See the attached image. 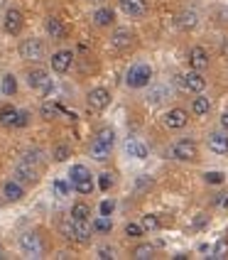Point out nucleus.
Masks as SVG:
<instances>
[{"mask_svg": "<svg viewBox=\"0 0 228 260\" xmlns=\"http://www.w3.org/2000/svg\"><path fill=\"white\" fill-rule=\"evenodd\" d=\"M125 150H128L130 157H135V159H145V157H147V147H145L143 143H138V140H128Z\"/></svg>", "mask_w": 228, "mask_h": 260, "instance_id": "obj_21", "label": "nucleus"}, {"mask_svg": "<svg viewBox=\"0 0 228 260\" xmlns=\"http://www.w3.org/2000/svg\"><path fill=\"white\" fill-rule=\"evenodd\" d=\"M133 32H130L128 27H118L113 32V37H111V42H113V47H118V49H128L130 44H133Z\"/></svg>", "mask_w": 228, "mask_h": 260, "instance_id": "obj_14", "label": "nucleus"}, {"mask_svg": "<svg viewBox=\"0 0 228 260\" xmlns=\"http://www.w3.org/2000/svg\"><path fill=\"white\" fill-rule=\"evenodd\" d=\"M150 79H152V69H150V64H135V67H130L128 74H125V84L130 88H143L150 84Z\"/></svg>", "mask_w": 228, "mask_h": 260, "instance_id": "obj_2", "label": "nucleus"}, {"mask_svg": "<svg viewBox=\"0 0 228 260\" xmlns=\"http://www.w3.org/2000/svg\"><path fill=\"white\" fill-rule=\"evenodd\" d=\"M226 255H228V241H226V238H221V241L216 243V248H214V255H211V258L221 260V258H226Z\"/></svg>", "mask_w": 228, "mask_h": 260, "instance_id": "obj_32", "label": "nucleus"}, {"mask_svg": "<svg viewBox=\"0 0 228 260\" xmlns=\"http://www.w3.org/2000/svg\"><path fill=\"white\" fill-rule=\"evenodd\" d=\"M0 258H3V246H0Z\"/></svg>", "mask_w": 228, "mask_h": 260, "instance_id": "obj_47", "label": "nucleus"}, {"mask_svg": "<svg viewBox=\"0 0 228 260\" xmlns=\"http://www.w3.org/2000/svg\"><path fill=\"white\" fill-rule=\"evenodd\" d=\"M143 223H128L125 226V236H130V238H140L143 236Z\"/></svg>", "mask_w": 228, "mask_h": 260, "instance_id": "obj_36", "label": "nucleus"}, {"mask_svg": "<svg viewBox=\"0 0 228 260\" xmlns=\"http://www.w3.org/2000/svg\"><path fill=\"white\" fill-rule=\"evenodd\" d=\"M115 209V204L111 199H106V202H101V216H111Z\"/></svg>", "mask_w": 228, "mask_h": 260, "instance_id": "obj_41", "label": "nucleus"}, {"mask_svg": "<svg viewBox=\"0 0 228 260\" xmlns=\"http://www.w3.org/2000/svg\"><path fill=\"white\" fill-rule=\"evenodd\" d=\"M15 91H17L15 76L13 74H5V76H3V93H5V96H15Z\"/></svg>", "mask_w": 228, "mask_h": 260, "instance_id": "obj_26", "label": "nucleus"}, {"mask_svg": "<svg viewBox=\"0 0 228 260\" xmlns=\"http://www.w3.org/2000/svg\"><path fill=\"white\" fill-rule=\"evenodd\" d=\"M3 197H5L8 202H20V199L25 197V189H22V184H20L17 179L5 182V187H3Z\"/></svg>", "mask_w": 228, "mask_h": 260, "instance_id": "obj_16", "label": "nucleus"}, {"mask_svg": "<svg viewBox=\"0 0 228 260\" xmlns=\"http://www.w3.org/2000/svg\"><path fill=\"white\" fill-rule=\"evenodd\" d=\"M113 229V223H111V216H99L93 221V231H111Z\"/></svg>", "mask_w": 228, "mask_h": 260, "instance_id": "obj_29", "label": "nucleus"}, {"mask_svg": "<svg viewBox=\"0 0 228 260\" xmlns=\"http://www.w3.org/2000/svg\"><path fill=\"white\" fill-rule=\"evenodd\" d=\"M54 191H57V197H67V194H69V184H67L64 179H57V182H54Z\"/></svg>", "mask_w": 228, "mask_h": 260, "instance_id": "obj_40", "label": "nucleus"}, {"mask_svg": "<svg viewBox=\"0 0 228 260\" xmlns=\"http://www.w3.org/2000/svg\"><path fill=\"white\" fill-rule=\"evenodd\" d=\"M91 216V209L86 206V204H74L72 206V218H76V221H81V218H88Z\"/></svg>", "mask_w": 228, "mask_h": 260, "instance_id": "obj_27", "label": "nucleus"}, {"mask_svg": "<svg viewBox=\"0 0 228 260\" xmlns=\"http://www.w3.org/2000/svg\"><path fill=\"white\" fill-rule=\"evenodd\" d=\"M197 22H199V17H197V13H182L179 15V27L182 29H194L197 27Z\"/></svg>", "mask_w": 228, "mask_h": 260, "instance_id": "obj_24", "label": "nucleus"}, {"mask_svg": "<svg viewBox=\"0 0 228 260\" xmlns=\"http://www.w3.org/2000/svg\"><path fill=\"white\" fill-rule=\"evenodd\" d=\"M91 157L99 159V162L108 159V157H111V145L101 143V140H93V143H91Z\"/></svg>", "mask_w": 228, "mask_h": 260, "instance_id": "obj_19", "label": "nucleus"}, {"mask_svg": "<svg viewBox=\"0 0 228 260\" xmlns=\"http://www.w3.org/2000/svg\"><path fill=\"white\" fill-rule=\"evenodd\" d=\"M172 157L182 159V162H194V159L199 157L197 143H194V140H177L174 147H172Z\"/></svg>", "mask_w": 228, "mask_h": 260, "instance_id": "obj_4", "label": "nucleus"}, {"mask_svg": "<svg viewBox=\"0 0 228 260\" xmlns=\"http://www.w3.org/2000/svg\"><path fill=\"white\" fill-rule=\"evenodd\" d=\"M221 125H223V128L228 130V111H226V113H223V116H221Z\"/></svg>", "mask_w": 228, "mask_h": 260, "instance_id": "obj_45", "label": "nucleus"}, {"mask_svg": "<svg viewBox=\"0 0 228 260\" xmlns=\"http://www.w3.org/2000/svg\"><path fill=\"white\" fill-rule=\"evenodd\" d=\"M27 84L32 88H37V91H42V93H49V91H52V79H49V74L44 72V69H32V72H27Z\"/></svg>", "mask_w": 228, "mask_h": 260, "instance_id": "obj_7", "label": "nucleus"}, {"mask_svg": "<svg viewBox=\"0 0 228 260\" xmlns=\"http://www.w3.org/2000/svg\"><path fill=\"white\" fill-rule=\"evenodd\" d=\"M20 57L27 59V61H40L44 57V42L42 40H25L20 44Z\"/></svg>", "mask_w": 228, "mask_h": 260, "instance_id": "obj_5", "label": "nucleus"}, {"mask_svg": "<svg viewBox=\"0 0 228 260\" xmlns=\"http://www.w3.org/2000/svg\"><path fill=\"white\" fill-rule=\"evenodd\" d=\"M22 159H25V162H32V165H40V162H42V152H40V150H27V152L22 155Z\"/></svg>", "mask_w": 228, "mask_h": 260, "instance_id": "obj_38", "label": "nucleus"}, {"mask_svg": "<svg viewBox=\"0 0 228 260\" xmlns=\"http://www.w3.org/2000/svg\"><path fill=\"white\" fill-rule=\"evenodd\" d=\"M186 123H189V113H186L184 108H172L165 113V125L170 130H179L184 128Z\"/></svg>", "mask_w": 228, "mask_h": 260, "instance_id": "obj_9", "label": "nucleus"}, {"mask_svg": "<svg viewBox=\"0 0 228 260\" xmlns=\"http://www.w3.org/2000/svg\"><path fill=\"white\" fill-rule=\"evenodd\" d=\"M143 229H147V231H157V229H159V218L152 216V214H147V216L143 218Z\"/></svg>", "mask_w": 228, "mask_h": 260, "instance_id": "obj_37", "label": "nucleus"}, {"mask_svg": "<svg viewBox=\"0 0 228 260\" xmlns=\"http://www.w3.org/2000/svg\"><path fill=\"white\" fill-rule=\"evenodd\" d=\"M96 140H101V143H106V145H111V147H113V143H115V133H113L111 128H103V130H99Z\"/></svg>", "mask_w": 228, "mask_h": 260, "instance_id": "obj_31", "label": "nucleus"}, {"mask_svg": "<svg viewBox=\"0 0 228 260\" xmlns=\"http://www.w3.org/2000/svg\"><path fill=\"white\" fill-rule=\"evenodd\" d=\"M99 258L101 260H113V248H99Z\"/></svg>", "mask_w": 228, "mask_h": 260, "instance_id": "obj_43", "label": "nucleus"}, {"mask_svg": "<svg viewBox=\"0 0 228 260\" xmlns=\"http://www.w3.org/2000/svg\"><path fill=\"white\" fill-rule=\"evenodd\" d=\"M204 179H206V184H223L226 174L223 172H206L204 174Z\"/></svg>", "mask_w": 228, "mask_h": 260, "instance_id": "obj_34", "label": "nucleus"}, {"mask_svg": "<svg viewBox=\"0 0 228 260\" xmlns=\"http://www.w3.org/2000/svg\"><path fill=\"white\" fill-rule=\"evenodd\" d=\"M118 3H120V10L125 15H133V17L135 15H143L147 10V3L145 0H118Z\"/></svg>", "mask_w": 228, "mask_h": 260, "instance_id": "obj_17", "label": "nucleus"}, {"mask_svg": "<svg viewBox=\"0 0 228 260\" xmlns=\"http://www.w3.org/2000/svg\"><path fill=\"white\" fill-rule=\"evenodd\" d=\"M152 255H155V248L152 246H138L133 250V258H138V260H150Z\"/></svg>", "mask_w": 228, "mask_h": 260, "instance_id": "obj_28", "label": "nucleus"}, {"mask_svg": "<svg viewBox=\"0 0 228 260\" xmlns=\"http://www.w3.org/2000/svg\"><path fill=\"white\" fill-rule=\"evenodd\" d=\"M59 111H61V108H59V106H54V103H44V106H42V118L52 120V118L57 116Z\"/></svg>", "mask_w": 228, "mask_h": 260, "instance_id": "obj_35", "label": "nucleus"}, {"mask_svg": "<svg viewBox=\"0 0 228 260\" xmlns=\"http://www.w3.org/2000/svg\"><path fill=\"white\" fill-rule=\"evenodd\" d=\"M93 20H96V25H99V27H108V25L115 20V15H113L111 8H99L96 15H93Z\"/></svg>", "mask_w": 228, "mask_h": 260, "instance_id": "obj_20", "label": "nucleus"}, {"mask_svg": "<svg viewBox=\"0 0 228 260\" xmlns=\"http://www.w3.org/2000/svg\"><path fill=\"white\" fill-rule=\"evenodd\" d=\"M72 187L76 189L79 194H91V191H93V182H91V177H88V179H84V182H76V184H72Z\"/></svg>", "mask_w": 228, "mask_h": 260, "instance_id": "obj_33", "label": "nucleus"}, {"mask_svg": "<svg viewBox=\"0 0 228 260\" xmlns=\"http://www.w3.org/2000/svg\"><path fill=\"white\" fill-rule=\"evenodd\" d=\"M184 86L189 88V91H194V93H201V91L206 88V79L201 76V72L194 69V72H189L184 76Z\"/></svg>", "mask_w": 228, "mask_h": 260, "instance_id": "obj_15", "label": "nucleus"}, {"mask_svg": "<svg viewBox=\"0 0 228 260\" xmlns=\"http://www.w3.org/2000/svg\"><path fill=\"white\" fill-rule=\"evenodd\" d=\"M189 67L197 69V72H204L209 67V54H206L204 47H191V52H189Z\"/></svg>", "mask_w": 228, "mask_h": 260, "instance_id": "obj_12", "label": "nucleus"}, {"mask_svg": "<svg viewBox=\"0 0 228 260\" xmlns=\"http://www.w3.org/2000/svg\"><path fill=\"white\" fill-rule=\"evenodd\" d=\"M111 184H113L111 174H101V177H99V187H101V191H108V189H111Z\"/></svg>", "mask_w": 228, "mask_h": 260, "instance_id": "obj_42", "label": "nucleus"}, {"mask_svg": "<svg viewBox=\"0 0 228 260\" xmlns=\"http://www.w3.org/2000/svg\"><path fill=\"white\" fill-rule=\"evenodd\" d=\"M72 64H74V54L69 49H61V52H57V54L52 57V69L57 74H67L72 69Z\"/></svg>", "mask_w": 228, "mask_h": 260, "instance_id": "obj_11", "label": "nucleus"}, {"mask_svg": "<svg viewBox=\"0 0 228 260\" xmlns=\"http://www.w3.org/2000/svg\"><path fill=\"white\" fill-rule=\"evenodd\" d=\"M69 155H72L69 145H57V147H54V152H52V157L57 159V162H64V159H69Z\"/></svg>", "mask_w": 228, "mask_h": 260, "instance_id": "obj_30", "label": "nucleus"}, {"mask_svg": "<svg viewBox=\"0 0 228 260\" xmlns=\"http://www.w3.org/2000/svg\"><path fill=\"white\" fill-rule=\"evenodd\" d=\"M191 111H194L197 116H206V113L211 111V103H209V99H194V103H191Z\"/></svg>", "mask_w": 228, "mask_h": 260, "instance_id": "obj_25", "label": "nucleus"}, {"mask_svg": "<svg viewBox=\"0 0 228 260\" xmlns=\"http://www.w3.org/2000/svg\"><path fill=\"white\" fill-rule=\"evenodd\" d=\"M15 118H17V108H13V106L0 108V123L5 128H15Z\"/></svg>", "mask_w": 228, "mask_h": 260, "instance_id": "obj_22", "label": "nucleus"}, {"mask_svg": "<svg viewBox=\"0 0 228 260\" xmlns=\"http://www.w3.org/2000/svg\"><path fill=\"white\" fill-rule=\"evenodd\" d=\"M15 179H17L20 184H22V182H25V184H35V182L40 179L37 165H32V162H25V159H22V162L15 167Z\"/></svg>", "mask_w": 228, "mask_h": 260, "instance_id": "obj_6", "label": "nucleus"}, {"mask_svg": "<svg viewBox=\"0 0 228 260\" xmlns=\"http://www.w3.org/2000/svg\"><path fill=\"white\" fill-rule=\"evenodd\" d=\"M108 103H111V93L106 91V88H91L88 91V106L93 108V111H103V108H108Z\"/></svg>", "mask_w": 228, "mask_h": 260, "instance_id": "obj_10", "label": "nucleus"}, {"mask_svg": "<svg viewBox=\"0 0 228 260\" xmlns=\"http://www.w3.org/2000/svg\"><path fill=\"white\" fill-rule=\"evenodd\" d=\"M221 206H223V209H228V194H223V199H221Z\"/></svg>", "mask_w": 228, "mask_h": 260, "instance_id": "obj_46", "label": "nucleus"}, {"mask_svg": "<svg viewBox=\"0 0 228 260\" xmlns=\"http://www.w3.org/2000/svg\"><path fill=\"white\" fill-rule=\"evenodd\" d=\"M61 231L67 233V238H74V241H79V243H88L93 226L88 223V218H81V221L72 218V223H64V229H61Z\"/></svg>", "mask_w": 228, "mask_h": 260, "instance_id": "obj_1", "label": "nucleus"}, {"mask_svg": "<svg viewBox=\"0 0 228 260\" xmlns=\"http://www.w3.org/2000/svg\"><path fill=\"white\" fill-rule=\"evenodd\" d=\"M69 177H72V184H76V182H84V179H88V177H91V172H88V167H84V165H74L72 172H69Z\"/></svg>", "mask_w": 228, "mask_h": 260, "instance_id": "obj_23", "label": "nucleus"}, {"mask_svg": "<svg viewBox=\"0 0 228 260\" xmlns=\"http://www.w3.org/2000/svg\"><path fill=\"white\" fill-rule=\"evenodd\" d=\"M20 248L27 258H42L44 253V243L37 233H22L20 236Z\"/></svg>", "mask_w": 228, "mask_h": 260, "instance_id": "obj_3", "label": "nucleus"}, {"mask_svg": "<svg viewBox=\"0 0 228 260\" xmlns=\"http://www.w3.org/2000/svg\"><path fill=\"white\" fill-rule=\"evenodd\" d=\"M47 35H49L52 40H64L67 29H64V25H61V20H57V17H49V20H47Z\"/></svg>", "mask_w": 228, "mask_h": 260, "instance_id": "obj_18", "label": "nucleus"}, {"mask_svg": "<svg viewBox=\"0 0 228 260\" xmlns=\"http://www.w3.org/2000/svg\"><path fill=\"white\" fill-rule=\"evenodd\" d=\"M145 187H152V179H150V177H143V179H138V189H145Z\"/></svg>", "mask_w": 228, "mask_h": 260, "instance_id": "obj_44", "label": "nucleus"}, {"mask_svg": "<svg viewBox=\"0 0 228 260\" xmlns=\"http://www.w3.org/2000/svg\"><path fill=\"white\" fill-rule=\"evenodd\" d=\"M209 150L216 155H228V135L223 133H211L209 135Z\"/></svg>", "mask_w": 228, "mask_h": 260, "instance_id": "obj_13", "label": "nucleus"}, {"mask_svg": "<svg viewBox=\"0 0 228 260\" xmlns=\"http://www.w3.org/2000/svg\"><path fill=\"white\" fill-rule=\"evenodd\" d=\"M29 123V113L27 111H17V118H15V128H25Z\"/></svg>", "mask_w": 228, "mask_h": 260, "instance_id": "obj_39", "label": "nucleus"}, {"mask_svg": "<svg viewBox=\"0 0 228 260\" xmlns=\"http://www.w3.org/2000/svg\"><path fill=\"white\" fill-rule=\"evenodd\" d=\"M22 25H25V17H22V13H20V10H15V8H10V10L5 13V20H3V27H5V32H8V35H20Z\"/></svg>", "mask_w": 228, "mask_h": 260, "instance_id": "obj_8", "label": "nucleus"}]
</instances>
